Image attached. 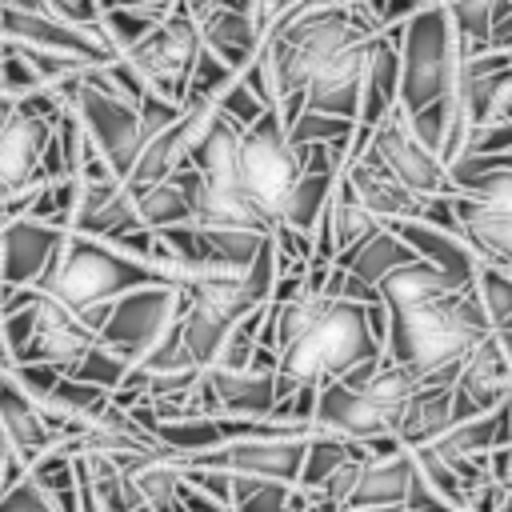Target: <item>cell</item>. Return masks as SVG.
<instances>
[{"label":"cell","mask_w":512,"mask_h":512,"mask_svg":"<svg viewBox=\"0 0 512 512\" xmlns=\"http://www.w3.org/2000/svg\"><path fill=\"white\" fill-rule=\"evenodd\" d=\"M292 148H312V144H352L356 124L336 120V116H320V112H300L288 128H284Z\"/></svg>","instance_id":"d590c367"},{"label":"cell","mask_w":512,"mask_h":512,"mask_svg":"<svg viewBox=\"0 0 512 512\" xmlns=\"http://www.w3.org/2000/svg\"><path fill=\"white\" fill-rule=\"evenodd\" d=\"M28 204H32V192H28V196H16V200H8V204H0V232H4L16 216H24V212H28Z\"/></svg>","instance_id":"bcb514c9"},{"label":"cell","mask_w":512,"mask_h":512,"mask_svg":"<svg viewBox=\"0 0 512 512\" xmlns=\"http://www.w3.org/2000/svg\"><path fill=\"white\" fill-rule=\"evenodd\" d=\"M356 456H368L364 452V444H356V440H344V436H332V432H312V440H308V452H304V468H300V480H296V488H304V492H316L336 468H344L348 460H356Z\"/></svg>","instance_id":"1f68e13d"},{"label":"cell","mask_w":512,"mask_h":512,"mask_svg":"<svg viewBox=\"0 0 512 512\" xmlns=\"http://www.w3.org/2000/svg\"><path fill=\"white\" fill-rule=\"evenodd\" d=\"M156 284H172V280L160 268L132 260L104 240L68 232L36 288L44 296L60 300L72 316H84L92 308L116 304L120 296H128L136 288H156Z\"/></svg>","instance_id":"277c9868"},{"label":"cell","mask_w":512,"mask_h":512,"mask_svg":"<svg viewBox=\"0 0 512 512\" xmlns=\"http://www.w3.org/2000/svg\"><path fill=\"white\" fill-rule=\"evenodd\" d=\"M0 56H4V40H0Z\"/></svg>","instance_id":"f907efd6"},{"label":"cell","mask_w":512,"mask_h":512,"mask_svg":"<svg viewBox=\"0 0 512 512\" xmlns=\"http://www.w3.org/2000/svg\"><path fill=\"white\" fill-rule=\"evenodd\" d=\"M92 344H96V332H88L60 300L32 288V336L16 364H52L68 372Z\"/></svg>","instance_id":"9a60e30c"},{"label":"cell","mask_w":512,"mask_h":512,"mask_svg":"<svg viewBox=\"0 0 512 512\" xmlns=\"http://www.w3.org/2000/svg\"><path fill=\"white\" fill-rule=\"evenodd\" d=\"M12 460V448H8V440H4V428H0V472H4V464Z\"/></svg>","instance_id":"c3c4849f"},{"label":"cell","mask_w":512,"mask_h":512,"mask_svg":"<svg viewBox=\"0 0 512 512\" xmlns=\"http://www.w3.org/2000/svg\"><path fill=\"white\" fill-rule=\"evenodd\" d=\"M64 236V228L32 220L28 212L16 216L0 232V288H36Z\"/></svg>","instance_id":"e0dca14e"},{"label":"cell","mask_w":512,"mask_h":512,"mask_svg":"<svg viewBox=\"0 0 512 512\" xmlns=\"http://www.w3.org/2000/svg\"><path fill=\"white\" fill-rule=\"evenodd\" d=\"M452 220L480 264L512 272V172L464 180L452 196Z\"/></svg>","instance_id":"52a82bcc"},{"label":"cell","mask_w":512,"mask_h":512,"mask_svg":"<svg viewBox=\"0 0 512 512\" xmlns=\"http://www.w3.org/2000/svg\"><path fill=\"white\" fill-rule=\"evenodd\" d=\"M0 88H4V96H32L44 88L12 44H4V56H0Z\"/></svg>","instance_id":"60d3db41"},{"label":"cell","mask_w":512,"mask_h":512,"mask_svg":"<svg viewBox=\"0 0 512 512\" xmlns=\"http://www.w3.org/2000/svg\"><path fill=\"white\" fill-rule=\"evenodd\" d=\"M228 512H232V508H228Z\"/></svg>","instance_id":"f5cc1de1"},{"label":"cell","mask_w":512,"mask_h":512,"mask_svg":"<svg viewBox=\"0 0 512 512\" xmlns=\"http://www.w3.org/2000/svg\"><path fill=\"white\" fill-rule=\"evenodd\" d=\"M500 120H508V124H512V100L504 104V112H500Z\"/></svg>","instance_id":"681fc988"},{"label":"cell","mask_w":512,"mask_h":512,"mask_svg":"<svg viewBox=\"0 0 512 512\" xmlns=\"http://www.w3.org/2000/svg\"><path fill=\"white\" fill-rule=\"evenodd\" d=\"M128 360L124 356H116L112 348H104L100 340L64 372V376H72V380H80V384H92V388H104V392H116L120 384H124V376H128Z\"/></svg>","instance_id":"e575fe53"},{"label":"cell","mask_w":512,"mask_h":512,"mask_svg":"<svg viewBox=\"0 0 512 512\" xmlns=\"http://www.w3.org/2000/svg\"><path fill=\"white\" fill-rule=\"evenodd\" d=\"M364 160H372L380 172H388L400 188H408L420 200H440V196H456L444 160L412 132L408 116L400 108H392L368 136V148L360 152Z\"/></svg>","instance_id":"9c48e42d"},{"label":"cell","mask_w":512,"mask_h":512,"mask_svg":"<svg viewBox=\"0 0 512 512\" xmlns=\"http://www.w3.org/2000/svg\"><path fill=\"white\" fill-rule=\"evenodd\" d=\"M412 260H416V252H412L392 228H380V232H372L360 248L344 252V256L336 260V268H344V276H348L352 284H360L364 292L376 296V288L384 284V276H392L396 268H404V264H412Z\"/></svg>","instance_id":"484cf974"},{"label":"cell","mask_w":512,"mask_h":512,"mask_svg":"<svg viewBox=\"0 0 512 512\" xmlns=\"http://www.w3.org/2000/svg\"><path fill=\"white\" fill-rule=\"evenodd\" d=\"M264 112H268V108L256 100V92H252L240 76H236V80L224 88V96L216 100V116H220V120H228V124H232V128H240V132H244V128H252Z\"/></svg>","instance_id":"f35d334b"},{"label":"cell","mask_w":512,"mask_h":512,"mask_svg":"<svg viewBox=\"0 0 512 512\" xmlns=\"http://www.w3.org/2000/svg\"><path fill=\"white\" fill-rule=\"evenodd\" d=\"M508 408H512V392H508Z\"/></svg>","instance_id":"816d5d0a"},{"label":"cell","mask_w":512,"mask_h":512,"mask_svg":"<svg viewBox=\"0 0 512 512\" xmlns=\"http://www.w3.org/2000/svg\"><path fill=\"white\" fill-rule=\"evenodd\" d=\"M324 224H328V232H332V240H336V260H340L344 252L360 248L372 232L384 228L372 212H364V208L348 196V188H340V180H336V192H332V200H328V208H324Z\"/></svg>","instance_id":"4dcf8cb0"},{"label":"cell","mask_w":512,"mask_h":512,"mask_svg":"<svg viewBox=\"0 0 512 512\" xmlns=\"http://www.w3.org/2000/svg\"><path fill=\"white\" fill-rule=\"evenodd\" d=\"M412 480H416L412 452H396V456H384V460H364L344 512H396V508L408 504Z\"/></svg>","instance_id":"7402d4cb"},{"label":"cell","mask_w":512,"mask_h":512,"mask_svg":"<svg viewBox=\"0 0 512 512\" xmlns=\"http://www.w3.org/2000/svg\"><path fill=\"white\" fill-rule=\"evenodd\" d=\"M300 172H304L300 148L288 144L276 108H268L252 128L240 132V188L268 228L280 224Z\"/></svg>","instance_id":"8992f818"},{"label":"cell","mask_w":512,"mask_h":512,"mask_svg":"<svg viewBox=\"0 0 512 512\" xmlns=\"http://www.w3.org/2000/svg\"><path fill=\"white\" fill-rule=\"evenodd\" d=\"M472 292H476V300L488 316V328L492 332H512V272L480 264Z\"/></svg>","instance_id":"d6a6232c"},{"label":"cell","mask_w":512,"mask_h":512,"mask_svg":"<svg viewBox=\"0 0 512 512\" xmlns=\"http://www.w3.org/2000/svg\"><path fill=\"white\" fill-rule=\"evenodd\" d=\"M308 500L312 496L296 484L232 476V512H304Z\"/></svg>","instance_id":"f546056e"},{"label":"cell","mask_w":512,"mask_h":512,"mask_svg":"<svg viewBox=\"0 0 512 512\" xmlns=\"http://www.w3.org/2000/svg\"><path fill=\"white\" fill-rule=\"evenodd\" d=\"M44 404H52V408H60V412H68V416L92 424V420L112 404V392L92 388V384H80V380H72V376H60V384L52 388V396H48Z\"/></svg>","instance_id":"8d00e7d4"},{"label":"cell","mask_w":512,"mask_h":512,"mask_svg":"<svg viewBox=\"0 0 512 512\" xmlns=\"http://www.w3.org/2000/svg\"><path fill=\"white\" fill-rule=\"evenodd\" d=\"M180 316H184V288L180 284L136 288L108 308V320H104L96 340L104 348H112L116 356H124L128 364H136L180 324Z\"/></svg>","instance_id":"30bf717a"},{"label":"cell","mask_w":512,"mask_h":512,"mask_svg":"<svg viewBox=\"0 0 512 512\" xmlns=\"http://www.w3.org/2000/svg\"><path fill=\"white\" fill-rule=\"evenodd\" d=\"M76 204H80V180L68 176V180H52V184L32 188L28 216H32V220H44V224H56V228H64V232H72Z\"/></svg>","instance_id":"836d02e7"},{"label":"cell","mask_w":512,"mask_h":512,"mask_svg":"<svg viewBox=\"0 0 512 512\" xmlns=\"http://www.w3.org/2000/svg\"><path fill=\"white\" fill-rule=\"evenodd\" d=\"M392 232L416 252V260L440 268V272H444L448 280H456L460 288H472V284H476L480 260H476V252L464 244L460 232L440 228V224H428V220H404V224H392Z\"/></svg>","instance_id":"ffe728a7"},{"label":"cell","mask_w":512,"mask_h":512,"mask_svg":"<svg viewBox=\"0 0 512 512\" xmlns=\"http://www.w3.org/2000/svg\"><path fill=\"white\" fill-rule=\"evenodd\" d=\"M8 376L20 384V392L24 396H32L36 404H44L48 396H52V388L60 384V368H52V364H12L8 368Z\"/></svg>","instance_id":"ab89813d"},{"label":"cell","mask_w":512,"mask_h":512,"mask_svg":"<svg viewBox=\"0 0 512 512\" xmlns=\"http://www.w3.org/2000/svg\"><path fill=\"white\" fill-rule=\"evenodd\" d=\"M364 36H380L368 16L360 12V0L352 4H308L292 16H284L260 44L256 64L268 76L272 100H276V116L288 128L300 112H304V88L312 84V76L340 56L348 44L364 40Z\"/></svg>","instance_id":"7a4b0ae2"},{"label":"cell","mask_w":512,"mask_h":512,"mask_svg":"<svg viewBox=\"0 0 512 512\" xmlns=\"http://www.w3.org/2000/svg\"><path fill=\"white\" fill-rule=\"evenodd\" d=\"M456 288L460 284L448 280L440 268H432L424 260H412V264L396 268L392 276H384V284L376 288V296H380L384 312H408V308L428 304V300H440V296H448Z\"/></svg>","instance_id":"4316f807"},{"label":"cell","mask_w":512,"mask_h":512,"mask_svg":"<svg viewBox=\"0 0 512 512\" xmlns=\"http://www.w3.org/2000/svg\"><path fill=\"white\" fill-rule=\"evenodd\" d=\"M196 28H200V44L216 60H224L232 72H244L260 52V36H256L252 20L228 0H216L204 16H196Z\"/></svg>","instance_id":"cb8c5ba5"},{"label":"cell","mask_w":512,"mask_h":512,"mask_svg":"<svg viewBox=\"0 0 512 512\" xmlns=\"http://www.w3.org/2000/svg\"><path fill=\"white\" fill-rule=\"evenodd\" d=\"M136 492L152 512H180V488H184V464L180 456H156L144 460L136 472H128Z\"/></svg>","instance_id":"f1b7e54d"},{"label":"cell","mask_w":512,"mask_h":512,"mask_svg":"<svg viewBox=\"0 0 512 512\" xmlns=\"http://www.w3.org/2000/svg\"><path fill=\"white\" fill-rule=\"evenodd\" d=\"M452 428V384H420L408 408L396 420V440L404 452H416L424 444H436Z\"/></svg>","instance_id":"d4e9b609"},{"label":"cell","mask_w":512,"mask_h":512,"mask_svg":"<svg viewBox=\"0 0 512 512\" xmlns=\"http://www.w3.org/2000/svg\"><path fill=\"white\" fill-rule=\"evenodd\" d=\"M396 512H456V508H448V504H444V500L416 476V480H412V492H408V504L396 508Z\"/></svg>","instance_id":"ee69618b"},{"label":"cell","mask_w":512,"mask_h":512,"mask_svg":"<svg viewBox=\"0 0 512 512\" xmlns=\"http://www.w3.org/2000/svg\"><path fill=\"white\" fill-rule=\"evenodd\" d=\"M200 48H204V44H200L196 16L176 0V8H172L124 60L140 72V80L148 84V92H156V96H164V100H172V104H184Z\"/></svg>","instance_id":"ba28073f"},{"label":"cell","mask_w":512,"mask_h":512,"mask_svg":"<svg viewBox=\"0 0 512 512\" xmlns=\"http://www.w3.org/2000/svg\"><path fill=\"white\" fill-rule=\"evenodd\" d=\"M68 108L76 112V120L84 124V136L96 144V152L104 156V164L112 168V176L124 184L144 152V132H140V116L128 104H116L108 96H100L96 88L84 84V76L76 80Z\"/></svg>","instance_id":"7c38bea8"},{"label":"cell","mask_w":512,"mask_h":512,"mask_svg":"<svg viewBox=\"0 0 512 512\" xmlns=\"http://www.w3.org/2000/svg\"><path fill=\"white\" fill-rule=\"evenodd\" d=\"M0 512H60V508H56V504H52L28 476H24L12 492L0 496Z\"/></svg>","instance_id":"7bdbcfd3"},{"label":"cell","mask_w":512,"mask_h":512,"mask_svg":"<svg viewBox=\"0 0 512 512\" xmlns=\"http://www.w3.org/2000/svg\"><path fill=\"white\" fill-rule=\"evenodd\" d=\"M128 192L136 204V220L148 232H164V228L192 220V196L176 180H160V184H144V188H128Z\"/></svg>","instance_id":"83f0119b"},{"label":"cell","mask_w":512,"mask_h":512,"mask_svg":"<svg viewBox=\"0 0 512 512\" xmlns=\"http://www.w3.org/2000/svg\"><path fill=\"white\" fill-rule=\"evenodd\" d=\"M48 16L80 28V32H96L100 28V4L96 0H44Z\"/></svg>","instance_id":"b9f144b4"},{"label":"cell","mask_w":512,"mask_h":512,"mask_svg":"<svg viewBox=\"0 0 512 512\" xmlns=\"http://www.w3.org/2000/svg\"><path fill=\"white\" fill-rule=\"evenodd\" d=\"M484 336H492V328L476 292L456 288L408 312H388L384 356L420 376V384H456L464 356Z\"/></svg>","instance_id":"3957f363"},{"label":"cell","mask_w":512,"mask_h":512,"mask_svg":"<svg viewBox=\"0 0 512 512\" xmlns=\"http://www.w3.org/2000/svg\"><path fill=\"white\" fill-rule=\"evenodd\" d=\"M0 428H4V440H8L12 456H16L24 468H32L44 452L56 448L52 432L44 428L40 404H36L32 396H24L20 384H16L8 372H0Z\"/></svg>","instance_id":"603a6c76"},{"label":"cell","mask_w":512,"mask_h":512,"mask_svg":"<svg viewBox=\"0 0 512 512\" xmlns=\"http://www.w3.org/2000/svg\"><path fill=\"white\" fill-rule=\"evenodd\" d=\"M512 392V364L504 356V348L496 344V336H484L460 364V376L452 384V424L484 416L492 408H500Z\"/></svg>","instance_id":"2e32d148"},{"label":"cell","mask_w":512,"mask_h":512,"mask_svg":"<svg viewBox=\"0 0 512 512\" xmlns=\"http://www.w3.org/2000/svg\"><path fill=\"white\" fill-rule=\"evenodd\" d=\"M376 36H364L356 44H348L340 56H332L312 84L304 88V112H320V116H336L356 124L360 116V88H364V68H368V48Z\"/></svg>","instance_id":"ac0fdd59"},{"label":"cell","mask_w":512,"mask_h":512,"mask_svg":"<svg viewBox=\"0 0 512 512\" xmlns=\"http://www.w3.org/2000/svg\"><path fill=\"white\" fill-rule=\"evenodd\" d=\"M236 76H240V72H232L224 60H216L208 48H200V56H196V68H192V80H188V96L216 104V100L224 96V88H228ZM188 96H184V100H188Z\"/></svg>","instance_id":"74e56055"},{"label":"cell","mask_w":512,"mask_h":512,"mask_svg":"<svg viewBox=\"0 0 512 512\" xmlns=\"http://www.w3.org/2000/svg\"><path fill=\"white\" fill-rule=\"evenodd\" d=\"M180 4H184V8L192 12V16H204V12H208V8L216 4V0H180Z\"/></svg>","instance_id":"7dc6e473"},{"label":"cell","mask_w":512,"mask_h":512,"mask_svg":"<svg viewBox=\"0 0 512 512\" xmlns=\"http://www.w3.org/2000/svg\"><path fill=\"white\" fill-rule=\"evenodd\" d=\"M204 388L216 400L220 416L236 420H272L276 412V376L252 368H204Z\"/></svg>","instance_id":"44dd1931"},{"label":"cell","mask_w":512,"mask_h":512,"mask_svg":"<svg viewBox=\"0 0 512 512\" xmlns=\"http://www.w3.org/2000/svg\"><path fill=\"white\" fill-rule=\"evenodd\" d=\"M276 328V404L296 388H324L352 368L384 356L368 328V304L300 288L292 300L272 304Z\"/></svg>","instance_id":"6da1fadb"},{"label":"cell","mask_w":512,"mask_h":512,"mask_svg":"<svg viewBox=\"0 0 512 512\" xmlns=\"http://www.w3.org/2000/svg\"><path fill=\"white\" fill-rule=\"evenodd\" d=\"M100 16L104 12H148V16H168L176 8V0H96Z\"/></svg>","instance_id":"f6af8a7d"},{"label":"cell","mask_w":512,"mask_h":512,"mask_svg":"<svg viewBox=\"0 0 512 512\" xmlns=\"http://www.w3.org/2000/svg\"><path fill=\"white\" fill-rule=\"evenodd\" d=\"M312 432L316 428L300 424V428H284V432H272V436H248V440L224 444L208 456H192V460H180V464L184 468H212V472H228V476L296 484Z\"/></svg>","instance_id":"8fae6325"},{"label":"cell","mask_w":512,"mask_h":512,"mask_svg":"<svg viewBox=\"0 0 512 512\" xmlns=\"http://www.w3.org/2000/svg\"><path fill=\"white\" fill-rule=\"evenodd\" d=\"M52 124L24 112L20 96H0V188L8 196H28L40 188V152Z\"/></svg>","instance_id":"4fadbf2b"},{"label":"cell","mask_w":512,"mask_h":512,"mask_svg":"<svg viewBox=\"0 0 512 512\" xmlns=\"http://www.w3.org/2000/svg\"><path fill=\"white\" fill-rule=\"evenodd\" d=\"M212 120H216V104L188 96L180 116H176V124H168L160 136H152L144 144V152H140V160H136V168H132V176L124 184L128 188H144V184H160L172 172L188 168V156L200 144V136L212 128Z\"/></svg>","instance_id":"5bb4252c"},{"label":"cell","mask_w":512,"mask_h":512,"mask_svg":"<svg viewBox=\"0 0 512 512\" xmlns=\"http://www.w3.org/2000/svg\"><path fill=\"white\" fill-rule=\"evenodd\" d=\"M396 48H400V104L396 108L404 116L452 108L460 64H464V44H460L452 16L436 0H428L408 24H400Z\"/></svg>","instance_id":"5b68a950"},{"label":"cell","mask_w":512,"mask_h":512,"mask_svg":"<svg viewBox=\"0 0 512 512\" xmlns=\"http://www.w3.org/2000/svg\"><path fill=\"white\" fill-rule=\"evenodd\" d=\"M340 188H348V196L364 208V212H372L384 228H392V224H404V220H424V212H428V200H420V196H412L408 188H400L388 172H380L372 160H364V156H352L344 168H340Z\"/></svg>","instance_id":"d6986e66"}]
</instances>
